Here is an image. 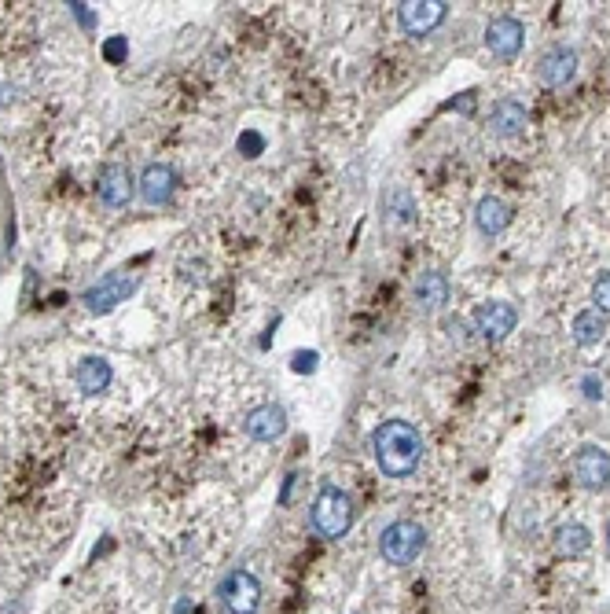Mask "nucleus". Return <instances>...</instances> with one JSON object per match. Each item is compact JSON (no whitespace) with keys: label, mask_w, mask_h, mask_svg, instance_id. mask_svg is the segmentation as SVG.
<instances>
[{"label":"nucleus","mask_w":610,"mask_h":614,"mask_svg":"<svg viewBox=\"0 0 610 614\" xmlns=\"http://www.w3.org/2000/svg\"><path fill=\"white\" fill-rule=\"evenodd\" d=\"M372 453L386 478H408L423 460V434L408 420H386L372 434Z\"/></svg>","instance_id":"obj_1"},{"label":"nucleus","mask_w":610,"mask_h":614,"mask_svg":"<svg viewBox=\"0 0 610 614\" xmlns=\"http://www.w3.org/2000/svg\"><path fill=\"white\" fill-rule=\"evenodd\" d=\"M353 497L346 493L342 486H320L317 501L309 508V523L317 530L320 537H328V541H342V537L353 530Z\"/></svg>","instance_id":"obj_2"},{"label":"nucleus","mask_w":610,"mask_h":614,"mask_svg":"<svg viewBox=\"0 0 610 614\" xmlns=\"http://www.w3.org/2000/svg\"><path fill=\"white\" fill-rule=\"evenodd\" d=\"M427 548V530L416 519H394L379 534V556L386 567H412Z\"/></svg>","instance_id":"obj_3"},{"label":"nucleus","mask_w":610,"mask_h":614,"mask_svg":"<svg viewBox=\"0 0 610 614\" xmlns=\"http://www.w3.org/2000/svg\"><path fill=\"white\" fill-rule=\"evenodd\" d=\"M217 592H221V603H225L228 614H258L261 611V581L258 574H250L247 567H232L221 578V585H217Z\"/></svg>","instance_id":"obj_4"},{"label":"nucleus","mask_w":610,"mask_h":614,"mask_svg":"<svg viewBox=\"0 0 610 614\" xmlns=\"http://www.w3.org/2000/svg\"><path fill=\"white\" fill-rule=\"evenodd\" d=\"M471 328L482 342L489 346H497L511 335V331L519 328V309L511 306V302H500V298H489L482 306H475L471 313Z\"/></svg>","instance_id":"obj_5"},{"label":"nucleus","mask_w":610,"mask_h":614,"mask_svg":"<svg viewBox=\"0 0 610 614\" xmlns=\"http://www.w3.org/2000/svg\"><path fill=\"white\" fill-rule=\"evenodd\" d=\"M570 471H574V482L588 493H599V489L610 486V453L603 445H581L570 460Z\"/></svg>","instance_id":"obj_6"},{"label":"nucleus","mask_w":610,"mask_h":614,"mask_svg":"<svg viewBox=\"0 0 610 614\" xmlns=\"http://www.w3.org/2000/svg\"><path fill=\"white\" fill-rule=\"evenodd\" d=\"M136 291V280L125 273H111L103 276L100 284H92L85 295H81V302H85V309L89 313H96V317H103V313H114V309L122 306V302H129V295Z\"/></svg>","instance_id":"obj_7"},{"label":"nucleus","mask_w":610,"mask_h":614,"mask_svg":"<svg viewBox=\"0 0 610 614\" xmlns=\"http://www.w3.org/2000/svg\"><path fill=\"white\" fill-rule=\"evenodd\" d=\"M136 192L147 206H170L177 195V170L170 162H147L140 181H136Z\"/></svg>","instance_id":"obj_8"},{"label":"nucleus","mask_w":610,"mask_h":614,"mask_svg":"<svg viewBox=\"0 0 610 614\" xmlns=\"http://www.w3.org/2000/svg\"><path fill=\"white\" fill-rule=\"evenodd\" d=\"M445 15H449V4L445 0H405L401 8H397V19L405 26V34L412 37H427L430 30H438L445 23Z\"/></svg>","instance_id":"obj_9"},{"label":"nucleus","mask_w":610,"mask_h":614,"mask_svg":"<svg viewBox=\"0 0 610 614\" xmlns=\"http://www.w3.org/2000/svg\"><path fill=\"white\" fill-rule=\"evenodd\" d=\"M522 45H526V26H522L519 19H511V15H497V19L486 26V48L497 59H504V63L519 59Z\"/></svg>","instance_id":"obj_10"},{"label":"nucleus","mask_w":610,"mask_h":614,"mask_svg":"<svg viewBox=\"0 0 610 614\" xmlns=\"http://www.w3.org/2000/svg\"><path fill=\"white\" fill-rule=\"evenodd\" d=\"M577 78V52L570 45H552L537 63V81L544 89H563Z\"/></svg>","instance_id":"obj_11"},{"label":"nucleus","mask_w":610,"mask_h":614,"mask_svg":"<svg viewBox=\"0 0 610 614\" xmlns=\"http://www.w3.org/2000/svg\"><path fill=\"white\" fill-rule=\"evenodd\" d=\"M96 195H100V203L107 206V210L129 206V199H133V173L125 170V166H118V162L103 166L100 181H96Z\"/></svg>","instance_id":"obj_12"},{"label":"nucleus","mask_w":610,"mask_h":614,"mask_svg":"<svg viewBox=\"0 0 610 614\" xmlns=\"http://www.w3.org/2000/svg\"><path fill=\"white\" fill-rule=\"evenodd\" d=\"M243 431H247V438H254V442H276V438L287 434V412H283L280 405H258V409L247 412Z\"/></svg>","instance_id":"obj_13"},{"label":"nucleus","mask_w":610,"mask_h":614,"mask_svg":"<svg viewBox=\"0 0 610 614\" xmlns=\"http://www.w3.org/2000/svg\"><path fill=\"white\" fill-rule=\"evenodd\" d=\"M526 126H530V111H526L519 100H497V103H493V111H489V129H493V137L515 140V137L526 133Z\"/></svg>","instance_id":"obj_14"},{"label":"nucleus","mask_w":610,"mask_h":614,"mask_svg":"<svg viewBox=\"0 0 610 614\" xmlns=\"http://www.w3.org/2000/svg\"><path fill=\"white\" fill-rule=\"evenodd\" d=\"M114 379V368L107 357H81L78 364H74V383H78L81 394H89V398H96V394H103V390L111 387Z\"/></svg>","instance_id":"obj_15"},{"label":"nucleus","mask_w":610,"mask_h":614,"mask_svg":"<svg viewBox=\"0 0 610 614\" xmlns=\"http://www.w3.org/2000/svg\"><path fill=\"white\" fill-rule=\"evenodd\" d=\"M511 225V206L500 199V195H486V199H478L475 206V228L482 236L497 239L504 228Z\"/></svg>","instance_id":"obj_16"},{"label":"nucleus","mask_w":610,"mask_h":614,"mask_svg":"<svg viewBox=\"0 0 610 614\" xmlns=\"http://www.w3.org/2000/svg\"><path fill=\"white\" fill-rule=\"evenodd\" d=\"M449 276L445 273H423L416 280V306L423 313H438L445 302H449Z\"/></svg>","instance_id":"obj_17"},{"label":"nucleus","mask_w":610,"mask_h":614,"mask_svg":"<svg viewBox=\"0 0 610 614\" xmlns=\"http://www.w3.org/2000/svg\"><path fill=\"white\" fill-rule=\"evenodd\" d=\"M555 552L563 559H581L592 552V530L585 523H563L555 530Z\"/></svg>","instance_id":"obj_18"},{"label":"nucleus","mask_w":610,"mask_h":614,"mask_svg":"<svg viewBox=\"0 0 610 614\" xmlns=\"http://www.w3.org/2000/svg\"><path fill=\"white\" fill-rule=\"evenodd\" d=\"M603 335H607V317L599 313L596 306L592 309H581L574 320H570V339L577 342V346H596V342H603Z\"/></svg>","instance_id":"obj_19"},{"label":"nucleus","mask_w":610,"mask_h":614,"mask_svg":"<svg viewBox=\"0 0 610 614\" xmlns=\"http://www.w3.org/2000/svg\"><path fill=\"white\" fill-rule=\"evenodd\" d=\"M592 302H596V309L603 317H610V273H603L596 284H592Z\"/></svg>","instance_id":"obj_20"},{"label":"nucleus","mask_w":610,"mask_h":614,"mask_svg":"<svg viewBox=\"0 0 610 614\" xmlns=\"http://www.w3.org/2000/svg\"><path fill=\"white\" fill-rule=\"evenodd\" d=\"M239 151H243L247 159H258L261 151H265V137H261L258 129H247V133H239Z\"/></svg>","instance_id":"obj_21"},{"label":"nucleus","mask_w":610,"mask_h":614,"mask_svg":"<svg viewBox=\"0 0 610 614\" xmlns=\"http://www.w3.org/2000/svg\"><path fill=\"white\" fill-rule=\"evenodd\" d=\"M125 56H129V45H125V37H111V41L103 45V59H107V63H122Z\"/></svg>","instance_id":"obj_22"},{"label":"nucleus","mask_w":610,"mask_h":614,"mask_svg":"<svg viewBox=\"0 0 610 614\" xmlns=\"http://www.w3.org/2000/svg\"><path fill=\"white\" fill-rule=\"evenodd\" d=\"M294 372H317V350H302L294 353Z\"/></svg>","instance_id":"obj_23"},{"label":"nucleus","mask_w":610,"mask_h":614,"mask_svg":"<svg viewBox=\"0 0 610 614\" xmlns=\"http://www.w3.org/2000/svg\"><path fill=\"white\" fill-rule=\"evenodd\" d=\"M581 390H585L588 401H599V398H603V379H599V376H585V379H581Z\"/></svg>","instance_id":"obj_24"},{"label":"nucleus","mask_w":610,"mask_h":614,"mask_svg":"<svg viewBox=\"0 0 610 614\" xmlns=\"http://www.w3.org/2000/svg\"><path fill=\"white\" fill-rule=\"evenodd\" d=\"M70 15H74V19H78L85 30H92V26H96V15L89 12V4H70Z\"/></svg>","instance_id":"obj_25"},{"label":"nucleus","mask_w":610,"mask_h":614,"mask_svg":"<svg viewBox=\"0 0 610 614\" xmlns=\"http://www.w3.org/2000/svg\"><path fill=\"white\" fill-rule=\"evenodd\" d=\"M294 478H298V475H287V478H283V489H280V504H287V501H291Z\"/></svg>","instance_id":"obj_26"},{"label":"nucleus","mask_w":610,"mask_h":614,"mask_svg":"<svg viewBox=\"0 0 610 614\" xmlns=\"http://www.w3.org/2000/svg\"><path fill=\"white\" fill-rule=\"evenodd\" d=\"M607 552H610V523H607Z\"/></svg>","instance_id":"obj_27"}]
</instances>
